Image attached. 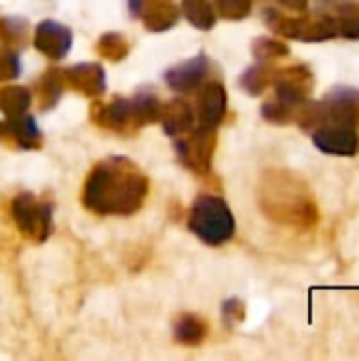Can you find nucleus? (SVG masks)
Here are the masks:
<instances>
[{
  "mask_svg": "<svg viewBox=\"0 0 359 361\" xmlns=\"http://www.w3.org/2000/svg\"><path fill=\"white\" fill-rule=\"evenodd\" d=\"M339 32L349 38V40H359V4L358 2H345L339 8L336 17Z\"/></svg>",
  "mask_w": 359,
  "mask_h": 361,
  "instance_id": "11",
  "label": "nucleus"
},
{
  "mask_svg": "<svg viewBox=\"0 0 359 361\" xmlns=\"http://www.w3.org/2000/svg\"><path fill=\"white\" fill-rule=\"evenodd\" d=\"M15 218L19 222V226L32 235V237H44L49 226H51V220H49V207L38 203L34 197L30 195H23L15 201Z\"/></svg>",
  "mask_w": 359,
  "mask_h": 361,
  "instance_id": "7",
  "label": "nucleus"
},
{
  "mask_svg": "<svg viewBox=\"0 0 359 361\" xmlns=\"http://www.w3.org/2000/svg\"><path fill=\"white\" fill-rule=\"evenodd\" d=\"M224 106H226L224 87L209 85L201 95V121H203V127H214L222 118Z\"/></svg>",
  "mask_w": 359,
  "mask_h": 361,
  "instance_id": "8",
  "label": "nucleus"
},
{
  "mask_svg": "<svg viewBox=\"0 0 359 361\" xmlns=\"http://www.w3.org/2000/svg\"><path fill=\"white\" fill-rule=\"evenodd\" d=\"M30 97L25 93V89H4L0 93V106L6 110V112H23V108L28 106ZM0 108V110H2Z\"/></svg>",
  "mask_w": 359,
  "mask_h": 361,
  "instance_id": "14",
  "label": "nucleus"
},
{
  "mask_svg": "<svg viewBox=\"0 0 359 361\" xmlns=\"http://www.w3.org/2000/svg\"><path fill=\"white\" fill-rule=\"evenodd\" d=\"M279 4H284L286 8H292V11H305L309 0H279Z\"/></svg>",
  "mask_w": 359,
  "mask_h": 361,
  "instance_id": "17",
  "label": "nucleus"
},
{
  "mask_svg": "<svg viewBox=\"0 0 359 361\" xmlns=\"http://www.w3.org/2000/svg\"><path fill=\"white\" fill-rule=\"evenodd\" d=\"M36 44L40 51H44L49 55H63L70 47V34L63 27H59L51 21H44V25H40V30H38Z\"/></svg>",
  "mask_w": 359,
  "mask_h": 361,
  "instance_id": "9",
  "label": "nucleus"
},
{
  "mask_svg": "<svg viewBox=\"0 0 359 361\" xmlns=\"http://www.w3.org/2000/svg\"><path fill=\"white\" fill-rule=\"evenodd\" d=\"M218 4L222 15L231 19H239L250 13V0H218Z\"/></svg>",
  "mask_w": 359,
  "mask_h": 361,
  "instance_id": "16",
  "label": "nucleus"
},
{
  "mask_svg": "<svg viewBox=\"0 0 359 361\" xmlns=\"http://www.w3.org/2000/svg\"><path fill=\"white\" fill-rule=\"evenodd\" d=\"M186 15L199 27H209L214 23V13H212L207 0H186Z\"/></svg>",
  "mask_w": 359,
  "mask_h": 361,
  "instance_id": "13",
  "label": "nucleus"
},
{
  "mask_svg": "<svg viewBox=\"0 0 359 361\" xmlns=\"http://www.w3.org/2000/svg\"><path fill=\"white\" fill-rule=\"evenodd\" d=\"M190 228L209 245H220L229 241L235 233V220L226 203L218 197H201L193 205Z\"/></svg>",
  "mask_w": 359,
  "mask_h": 361,
  "instance_id": "3",
  "label": "nucleus"
},
{
  "mask_svg": "<svg viewBox=\"0 0 359 361\" xmlns=\"http://www.w3.org/2000/svg\"><path fill=\"white\" fill-rule=\"evenodd\" d=\"M313 142L328 154L353 157L359 150V135L355 127L345 125H320L313 131Z\"/></svg>",
  "mask_w": 359,
  "mask_h": 361,
  "instance_id": "5",
  "label": "nucleus"
},
{
  "mask_svg": "<svg viewBox=\"0 0 359 361\" xmlns=\"http://www.w3.org/2000/svg\"><path fill=\"white\" fill-rule=\"evenodd\" d=\"M146 195V178L127 159L102 163L85 186V205L99 214H131Z\"/></svg>",
  "mask_w": 359,
  "mask_h": 361,
  "instance_id": "1",
  "label": "nucleus"
},
{
  "mask_svg": "<svg viewBox=\"0 0 359 361\" xmlns=\"http://www.w3.org/2000/svg\"><path fill=\"white\" fill-rule=\"evenodd\" d=\"M254 53L262 59H271V57H279V55H288V47L279 40H269V38H260L254 47Z\"/></svg>",
  "mask_w": 359,
  "mask_h": 361,
  "instance_id": "15",
  "label": "nucleus"
},
{
  "mask_svg": "<svg viewBox=\"0 0 359 361\" xmlns=\"http://www.w3.org/2000/svg\"><path fill=\"white\" fill-rule=\"evenodd\" d=\"M273 76H275V74H273L271 68H267V66H256V68H252L250 72H245L243 85L250 89V93H262V91L271 85Z\"/></svg>",
  "mask_w": 359,
  "mask_h": 361,
  "instance_id": "12",
  "label": "nucleus"
},
{
  "mask_svg": "<svg viewBox=\"0 0 359 361\" xmlns=\"http://www.w3.org/2000/svg\"><path fill=\"white\" fill-rule=\"evenodd\" d=\"M203 78V59H195L169 72V85L176 89H190Z\"/></svg>",
  "mask_w": 359,
  "mask_h": 361,
  "instance_id": "10",
  "label": "nucleus"
},
{
  "mask_svg": "<svg viewBox=\"0 0 359 361\" xmlns=\"http://www.w3.org/2000/svg\"><path fill=\"white\" fill-rule=\"evenodd\" d=\"M313 89V74L305 66H292L277 74V97L290 108H298Z\"/></svg>",
  "mask_w": 359,
  "mask_h": 361,
  "instance_id": "6",
  "label": "nucleus"
},
{
  "mask_svg": "<svg viewBox=\"0 0 359 361\" xmlns=\"http://www.w3.org/2000/svg\"><path fill=\"white\" fill-rule=\"evenodd\" d=\"M264 199L267 212L279 222L303 228H309L313 222H317V207L309 197V190L298 180L286 173H279L271 182V188L264 192Z\"/></svg>",
  "mask_w": 359,
  "mask_h": 361,
  "instance_id": "2",
  "label": "nucleus"
},
{
  "mask_svg": "<svg viewBox=\"0 0 359 361\" xmlns=\"http://www.w3.org/2000/svg\"><path fill=\"white\" fill-rule=\"evenodd\" d=\"M320 125H345L359 127V91L334 89L322 102L315 104V127Z\"/></svg>",
  "mask_w": 359,
  "mask_h": 361,
  "instance_id": "4",
  "label": "nucleus"
}]
</instances>
